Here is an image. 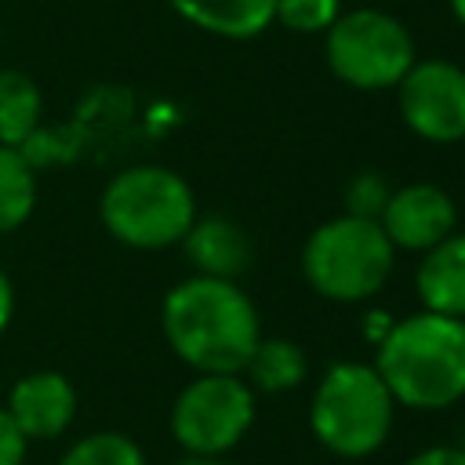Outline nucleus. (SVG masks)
Wrapping results in <instances>:
<instances>
[{"mask_svg":"<svg viewBox=\"0 0 465 465\" xmlns=\"http://www.w3.org/2000/svg\"><path fill=\"white\" fill-rule=\"evenodd\" d=\"M44 120V94L36 80L22 69H0V145L22 149Z\"/></svg>","mask_w":465,"mask_h":465,"instance_id":"obj_14","label":"nucleus"},{"mask_svg":"<svg viewBox=\"0 0 465 465\" xmlns=\"http://www.w3.org/2000/svg\"><path fill=\"white\" fill-rule=\"evenodd\" d=\"M458 447H461V454H465V440H461V443H458Z\"/></svg>","mask_w":465,"mask_h":465,"instance_id":"obj_25","label":"nucleus"},{"mask_svg":"<svg viewBox=\"0 0 465 465\" xmlns=\"http://www.w3.org/2000/svg\"><path fill=\"white\" fill-rule=\"evenodd\" d=\"M396 400L385 389L374 363L338 360L323 371L312 403L309 429L323 450L338 458H371L392 432Z\"/></svg>","mask_w":465,"mask_h":465,"instance_id":"obj_4","label":"nucleus"},{"mask_svg":"<svg viewBox=\"0 0 465 465\" xmlns=\"http://www.w3.org/2000/svg\"><path fill=\"white\" fill-rule=\"evenodd\" d=\"M25 454H29V440L18 432L11 414L0 407V465H25Z\"/></svg>","mask_w":465,"mask_h":465,"instance_id":"obj_20","label":"nucleus"},{"mask_svg":"<svg viewBox=\"0 0 465 465\" xmlns=\"http://www.w3.org/2000/svg\"><path fill=\"white\" fill-rule=\"evenodd\" d=\"M349 214H360V218H378L381 214V207H385V200H389V189H385V182L378 178V174H360L352 185H349Z\"/></svg>","mask_w":465,"mask_h":465,"instance_id":"obj_19","label":"nucleus"},{"mask_svg":"<svg viewBox=\"0 0 465 465\" xmlns=\"http://www.w3.org/2000/svg\"><path fill=\"white\" fill-rule=\"evenodd\" d=\"M403 465H465V454L454 443H432V447H421L418 454H411Z\"/></svg>","mask_w":465,"mask_h":465,"instance_id":"obj_21","label":"nucleus"},{"mask_svg":"<svg viewBox=\"0 0 465 465\" xmlns=\"http://www.w3.org/2000/svg\"><path fill=\"white\" fill-rule=\"evenodd\" d=\"M396 247L381 232L378 218L341 214L316 225L302 247L305 283L327 302H367L392 272Z\"/></svg>","mask_w":465,"mask_h":465,"instance_id":"obj_5","label":"nucleus"},{"mask_svg":"<svg viewBox=\"0 0 465 465\" xmlns=\"http://www.w3.org/2000/svg\"><path fill=\"white\" fill-rule=\"evenodd\" d=\"M374 371L396 407H454L465 400V320L429 309L396 320L378 341Z\"/></svg>","mask_w":465,"mask_h":465,"instance_id":"obj_2","label":"nucleus"},{"mask_svg":"<svg viewBox=\"0 0 465 465\" xmlns=\"http://www.w3.org/2000/svg\"><path fill=\"white\" fill-rule=\"evenodd\" d=\"M403 124L436 145L465 138V69L447 58H414L396 84Z\"/></svg>","mask_w":465,"mask_h":465,"instance_id":"obj_8","label":"nucleus"},{"mask_svg":"<svg viewBox=\"0 0 465 465\" xmlns=\"http://www.w3.org/2000/svg\"><path fill=\"white\" fill-rule=\"evenodd\" d=\"M414 287L429 312L465 320V232H450L421 254Z\"/></svg>","mask_w":465,"mask_h":465,"instance_id":"obj_11","label":"nucleus"},{"mask_svg":"<svg viewBox=\"0 0 465 465\" xmlns=\"http://www.w3.org/2000/svg\"><path fill=\"white\" fill-rule=\"evenodd\" d=\"M54 465H149V461H145V450L127 432L102 429V432L80 436L69 450H62Z\"/></svg>","mask_w":465,"mask_h":465,"instance_id":"obj_17","label":"nucleus"},{"mask_svg":"<svg viewBox=\"0 0 465 465\" xmlns=\"http://www.w3.org/2000/svg\"><path fill=\"white\" fill-rule=\"evenodd\" d=\"M4 411L29 443L58 440L76 418V389L62 371H29L7 389Z\"/></svg>","mask_w":465,"mask_h":465,"instance_id":"obj_10","label":"nucleus"},{"mask_svg":"<svg viewBox=\"0 0 465 465\" xmlns=\"http://www.w3.org/2000/svg\"><path fill=\"white\" fill-rule=\"evenodd\" d=\"M323 36L331 73L360 91L396 87L414 65V40L407 25L378 7H356L338 15Z\"/></svg>","mask_w":465,"mask_h":465,"instance_id":"obj_6","label":"nucleus"},{"mask_svg":"<svg viewBox=\"0 0 465 465\" xmlns=\"http://www.w3.org/2000/svg\"><path fill=\"white\" fill-rule=\"evenodd\" d=\"M160 327L171 352L196 374H240L262 338L258 309L236 280L200 272L163 294Z\"/></svg>","mask_w":465,"mask_h":465,"instance_id":"obj_1","label":"nucleus"},{"mask_svg":"<svg viewBox=\"0 0 465 465\" xmlns=\"http://www.w3.org/2000/svg\"><path fill=\"white\" fill-rule=\"evenodd\" d=\"M243 374H247V385L254 392L280 396V392H291L305 381L309 360H305L302 345H294L287 338H258Z\"/></svg>","mask_w":465,"mask_h":465,"instance_id":"obj_15","label":"nucleus"},{"mask_svg":"<svg viewBox=\"0 0 465 465\" xmlns=\"http://www.w3.org/2000/svg\"><path fill=\"white\" fill-rule=\"evenodd\" d=\"M11 320H15V283H11V276L0 269V334L11 327Z\"/></svg>","mask_w":465,"mask_h":465,"instance_id":"obj_22","label":"nucleus"},{"mask_svg":"<svg viewBox=\"0 0 465 465\" xmlns=\"http://www.w3.org/2000/svg\"><path fill=\"white\" fill-rule=\"evenodd\" d=\"M167 4L189 25L225 40H251L265 33L276 7V0H167Z\"/></svg>","mask_w":465,"mask_h":465,"instance_id":"obj_13","label":"nucleus"},{"mask_svg":"<svg viewBox=\"0 0 465 465\" xmlns=\"http://www.w3.org/2000/svg\"><path fill=\"white\" fill-rule=\"evenodd\" d=\"M450 11H454V18H458V25L465 29V0H450Z\"/></svg>","mask_w":465,"mask_h":465,"instance_id":"obj_24","label":"nucleus"},{"mask_svg":"<svg viewBox=\"0 0 465 465\" xmlns=\"http://www.w3.org/2000/svg\"><path fill=\"white\" fill-rule=\"evenodd\" d=\"M98 218L116 243L134 251H163L182 243L196 222V196L178 171L138 163L105 182Z\"/></svg>","mask_w":465,"mask_h":465,"instance_id":"obj_3","label":"nucleus"},{"mask_svg":"<svg viewBox=\"0 0 465 465\" xmlns=\"http://www.w3.org/2000/svg\"><path fill=\"white\" fill-rule=\"evenodd\" d=\"M174 465H225L222 458H196V454H185L182 461H174Z\"/></svg>","mask_w":465,"mask_h":465,"instance_id":"obj_23","label":"nucleus"},{"mask_svg":"<svg viewBox=\"0 0 465 465\" xmlns=\"http://www.w3.org/2000/svg\"><path fill=\"white\" fill-rule=\"evenodd\" d=\"M182 247L200 276H218V280H236L251 258L247 232L232 218H222V214L196 218L189 232L182 236Z\"/></svg>","mask_w":465,"mask_h":465,"instance_id":"obj_12","label":"nucleus"},{"mask_svg":"<svg viewBox=\"0 0 465 465\" xmlns=\"http://www.w3.org/2000/svg\"><path fill=\"white\" fill-rule=\"evenodd\" d=\"M338 15V0H276L272 7V22H283L294 33H327Z\"/></svg>","mask_w":465,"mask_h":465,"instance_id":"obj_18","label":"nucleus"},{"mask_svg":"<svg viewBox=\"0 0 465 465\" xmlns=\"http://www.w3.org/2000/svg\"><path fill=\"white\" fill-rule=\"evenodd\" d=\"M378 225L389 236L392 247L425 254L429 247H436L443 236L454 232L458 207L440 185L411 182V185L389 193V200H385V207L378 214Z\"/></svg>","mask_w":465,"mask_h":465,"instance_id":"obj_9","label":"nucleus"},{"mask_svg":"<svg viewBox=\"0 0 465 465\" xmlns=\"http://www.w3.org/2000/svg\"><path fill=\"white\" fill-rule=\"evenodd\" d=\"M36 207V167L22 149L0 145V236L29 222Z\"/></svg>","mask_w":465,"mask_h":465,"instance_id":"obj_16","label":"nucleus"},{"mask_svg":"<svg viewBox=\"0 0 465 465\" xmlns=\"http://www.w3.org/2000/svg\"><path fill=\"white\" fill-rule=\"evenodd\" d=\"M254 389L240 374H196L171 403V436L185 454L222 458L254 425Z\"/></svg>","mask_w":465,"mask_h":465,"instance_id":"obj_7","label":"nucleus"}]
</instances>
